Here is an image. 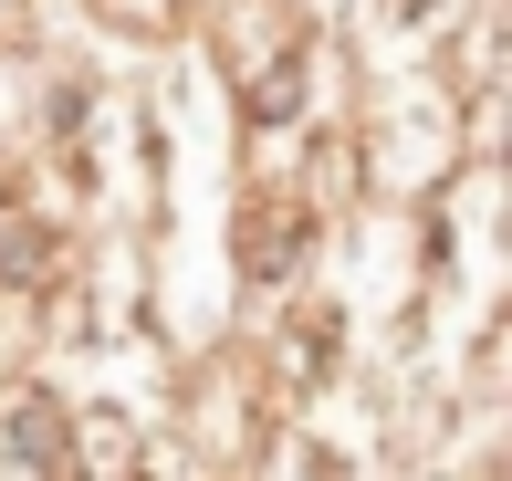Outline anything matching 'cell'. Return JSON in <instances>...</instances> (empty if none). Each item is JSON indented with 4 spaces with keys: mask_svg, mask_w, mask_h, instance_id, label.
I'll list each match as a JSON object with an SVG mask.
<instances>
[{
    "mask_svg": "<svg viewBox=\"0 0 512 481\" xmlns=\"http://www.w3.org/2000/svg\"><path fill=\"white\" fill-rule=\"evenodd\" d=\"M0 481H74V429L42 387L0 398Z\"/></svg>",
    "mask_w": 512,
    "mask_h": 481,
    "instance_id": "cell-1",
    "label": "cell"
},
{
    "mask_svg": "<svg viewBox=\"0 0 512 481\" xmlns=\"http://www.w3.org/2000/svg\"><path fill=\"white\" fill-rule=\"evenodd\" d=\"M241 251H251V272H262V283H283V272H293V251H304V210H293V199H272V210H251Z\"/></svg>",
    "mask_w": 512,
    "mask_h": 481,
    "instance_id": "cell-2",
    "label": "cell"
},
{
    "mask_svg": "<svg viewBox=\"0 0 512 481\" xmlns=\"http://www.w3.org/2000/svg\"><path fill=\"white\" fill-rule=\"evenodd\" d=\"M324 346H335V314H304V325H293V377H314Z\"/></svg>",
    "mask_w": 512,
    "mask_h": 481,
    "instance_id": "cell-3",
    "label": "cell"
},
{
    "mask_svg": "<svg viewBox=\"0 0 512 481\" xmlns=\"http://www.w3.org/2000/svg\"><path fill=\"white\" fill-rule=\"evenodd\" d=\"M387 11H398V21H418V0H387Z\"/></svg>",
    "mask_w": 512,
    "mask_h": 481,
    "instance_id": "cell-4",
    "label": "cell"
}]
</instances>
